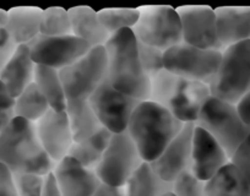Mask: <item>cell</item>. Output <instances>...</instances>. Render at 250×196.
<instances>
[{
	"label": "cell",
	"instance_id": "836d02e7",
	"mask_svg": "<svg viewBox=\"0 0 250 196\" xmlns=\"http://www.w3.org/2000/svg\"><path fill=\"white\" fill-rule=\"evenodd\" d=\"M15 117V97L0 81V131L5 129Z\"/></svg>",
	"mask_w": 250,
	"mask_h": 196
},
{
	"label": "cell",
	"instance_id": "cb8c5ba5",
	"mask_svg": "<svg viewBox=\"0 0 250 196\" xmlns=\"http://www.w3.org/2000/svg\"><path fill=\"white\" fill-rule=\"evenodd\" d=\"M172 190V183L161 179L150 163L144 162L124 186L125 196H162Z\"/></svg>",
	"mask_w": 250,
	"mask_h": 196
},
{
	"label": "cell",
	"instance_id": "30bf717a",
	"mask_svg": "<svg viewBox=\"0 0 250 196\" xmlns=\"http://www.w3.org/2000/svg\"><path fill=\"white\" fill-rule=\"evenodd\" d=\"M143 163L144 159L139 154L138 147L128 131H124L113 134L95 171L103 184L125 186Z\"/></svg>",
	"mask_w": 250,
	"mask_h": 196
},
{
	"label": "cell",
	"instance_id": "f1b7e54d",
	"mask_svg": "<svg viewBox=\"0 0 250 196\" xmlns=\"http://www.w3.org/2000/svg\"><path fill=\"white\" fill-rule=\"evenodd\" d=\"M40 35L48 37L73 35L68 10L60 6H50L43 10Z\"/></svg>",
	"mask_w": 250,
	"mask_h": 196
},
{
	"label": "cell",
	"instance_id": "484cf974",
	"mask_svg": "<svg viewBox=\"0 0 250 196\" xmlns=\"http://www.w3.org/2000/svg\"><path fill=\"white\" fill-rule=\"evenodd\" d=\"M112 135L113 134L110 131L102 126V129L91 137L86 138L81 142H74L68 156L73 157L74 159L80 162L83 166L87 167V168L96 169V167L102 159Z\"/></svg>",
	"mask_w": 250,
	"mask_h": 196
},
{
	"label": "cell",
	"instance_id": "f546056e",
	"mask_svg": "<svg viewBox=\"0 0 250 196\" xmlns=\"http://www.w3.org/2000/svg\"><path fill=\"white\" fill-rule=\"evenodd\" d=\"M139 57L144 71L151 81L165 70V51L138 42Z\"/></svg>",
	"mask_w": 250,
	"mask_h": 196
},
{
	"label": "cell",
	"instance_id": "9a60e30c",
	"mask_svg": "<svg viewBox=\"0 0 250 196\" xmlns=\"http://www.w3.org/2000/svg\"><path fill=\"white\" fill-rule=\"evenodd\" d=\"M35 125L41 145L55 163L68 156L74 137L66 112L49 109Z\"/></svg>",
	"mask_w": 250,
	"mask_h": 196
},
{
	"label": "cell",
	"instance_id": "d6a6232c",
	"mask_svg": "<svg viewBox=\"0 0 250 196\" xmlns=\"http://www.w3.org/2000/svg\"><path fill=\"white\" fill-rule=\"evenodd\" d=\"M229 162L243 174V176L250 184V131L247 137L238 146V149L230 157Z\"/></svg>",
	"mask_w": 250,
	"mask_h": 196
},
{
	"label": "cell",
	"instance_id": "e575fe53",
	"mask_svg": "<svg viewBox=\"0 0 250 196\" xmlns=\"http://www.w3.org/2000/svg\"><path fill=\"white\" fill-rule=\"evenodd\" d=\"M16 47L18 45L11 39V37L6 32L5 28H0V71L3 70L6 61L13 56Z\"/></svg>",
	"mask_w": 250,
	"mask_h": 196
},
{
	"label": "cell",
	"instance_id": "5b68a950",
	"mask_svg": "<svg viewBox=\"0 0 250 196\" xmlns=\"http://www.w3.org/2000/svg\"><path fill=\"white\" fill-rule=\"evenodd\" d=\"M249 90L250 39L226 48L217 75L210 85L212 97L232 104H237Z\"/></svg>",
	"mask_w": 250,
	"mask_h": 196
},
{
	"label": "cell",
	"instance_id": "4316f807",
	"mask_svg": "<svg viewBox=\"0 0 250 196\" xmlns=\"http://www.w3.org/2000/svg\"><path fill=\"white\" fill-rule=\"evenodd\" d=\"M49 109V104L35 82L15 98V116L31 123H37Z\"/></svg>",
	"mask_w": 250,
	"mask_h": 196
},
{
	"label": "cell",
	"instance_id": "52a82bcc",
	"mask_svg": "<svg viewBox=\"0 0 250 196\" xmlns=\"http://www.w3.org/2000/svg\"><path fill=\"white\" fill-rule=\"evenodd\" d=\"M140 16L133 27L138 42L168 51L183 43L180 19L169 5H146L139 8Z\"/></svg>",
	"mask_w": 250,
	"mask_h": 196
},
{
	"label": "cell",
	"instance_id": "d4e9b609",
	"mask_svg": "<svg viewBox=\"0 0 250 196\" xmlns=\"http://www.w3.org/2000/svg\"><path fill=\"white\" fill-rule=\"evenodd\" d=\"M33 82L37 85L42 95L44 96L50 109H54L57 112H65L68 99H66L64 86L60 78L59 70L48 68V66L36 65Z\"/></svg>",
	"mask_w": 250,
	"mask_h": 196
},
{
	"label": "cell",
	"instance_id": "60d3db41",
	"mask_svg": "<svg viewBox=\"0 0 250 196\" xmlns=\"http://www.w3.org/2000/svg\"><path fill=\"white\" fill-rule=\"evenodd\" d=\"M162 196H175V195H174V193H173V191L170 190V191H167V193H166V194H163Z\"/></svg>",
	"mask_w": 250,
	"mask_h": 196
},
{
	"label": "cell",
	"instance_id": "83f0119b",
	"mask_svg": "<svg viewBox=\"0 0 250 196\" xmlns=\"http://www.w3.org/2000/svg\"><path fill=\"white\" fill-rule=\"evenodd\" d=\"M98 19L110 36L123 30H133L140 16L139 8H107L97 11Z\"/></svg>",
	"mask_w": 250,
	"mask_h": 196
},
{
	"label": "cell",
	"instance_id": "8992f818",
	"mask_svg": "<svg viewBox=\"0 0 250 196\" xmlns=\"http://www.w3.org/2000/svg\"><path fill=\"white\" fill-rule=\"evenodd\" d=\"M195 125L210 134L222 146L229 159L250 131V126L240 118L235 104L212 96L201 108Z\"/></svg>",
	"mask_w": 250,
	"mask_h": 196
},
{
	"label": "cell",
	"instance_id": "e0dca14e",
	"mask_svg": "<svg viewBox=\"0 0 250 196\" xmlns=\"http://www.w3.org/2000/svg\"><path fill=\"white\" fill-rule=\"evenodd\" d=\"M53 174L62 196H93L102 184L95 169L83 166L70 156L55 164Z\"/></svg>",
	"mask_w": 250,
	"mask_h": 196
},
{
	"label": "cell",
	"instance_id": "ab89813d",
	"mask_svg": "<svg viewBox=\"0 0 250 196\" xmlns=\"http://www.w3.org/2000/svg\"><path fill=\"white\" fill-rule=\"evenodd\" d=\"M8 22V11L0 9V28H5Z\"/></svg>",
	"mask_w": 250,
	"mask_h": 196
},
{
	"label": "cell",
	"instance_id": "4dcf8cb0",
	"mask_svg": "<svg viewBox=\"0 0 250 196\" xmlns=\"http://www.w3.org/2000/svg\"><path fill=\"white\" fill-rule=\"evenodd\" d=\"M172 191L175 196H205V181L187 171L173 181Z\"/></svg>",
	"mask_w": 250,
	"mask_h": 196
},
{
	"label": "cell",
	"instance_id": "44dd1931",
	"mask_svg": "<svg viewBox=\"0 0 250 196\" xmlns=\"http://www.w3.org/2000/svg\"><path fill=\"white\" fill-rule=\"evenodd\" d=\"M43 9L36 6H19L8 11L5 31L16 45L28 44L40 35Z\"/></svg>",
	"mask_w": 250,
	"mask_h": 196
},
{
	"label": "cell",
	"instance_id": "2e32d148",
	"mask_svg": "<svg viewBox=\"0 0 250 196\" xmlns=\"http://www.w3.org/2000/svg\"><path fill=\"white\" fill-rule=\"evenodd\" d=\"M227 163H229V157L222 146L204 129L195 125L191 149V173L200 180L208 181Z\"/></svg>",
	"mask_w": 250,
	"mask_h": 196
},
{
	"label": "cell",
	"instance_id": "603a6c76",
	"mask_svg": "<svg viewBox=\"0 0 250 196\" xmlns=\"http://www.w3.org/2000/svg\"><path fill=\"white\" fill-rule=\"evenodd\" d=\"M65 112L70 123L74 142H81L102 129L88 101H68Z\"/></svg>",
	"mask_w": 250,
	"mask_h": 196
},
{
	"label": "cell",
	"instance_id": "7c38bea8",
	"mask_svg": "<svg viewBox=\"0 0 250 196\" xmlns=\"http://www.w3.org/2000/svg\"><path fill=\"white\" fill-rule=\"evenodd\" d=\"M27 45L36 65L48 66L55 70L71 65L91 49L87 43L74 35L58 37L38 35Z\"/></svg>",
	"mask_w": 250,
	"mask_h": 196
},
{
	"label": "cell",
	"instance_id": "ffe728a7",
	"mask_svg": "<svg viewBox=\"0 0 250 196\" xmlns=\"http://www.w3.org/2000/svg\"><path fill=\"white\" fill-rule=\"evenodd\" d=\"M71 32L75 37L87 43L91 48L104 47L110 35L100 22L97 11L86 5L74 6L68 10Z\"/></svg>",
	"mask_w": 250,
	"mask_h": 196
},
{
	"label": "cell",
	"instance_id": "d590c367",
	"mask_svg": "<svg viewBox=\"0 0 250 196\" xmlns=\"http://www.w3.org/2000/svg\"><path fill=\"white\" fill-rule=\"evenodd\" d=\"M0 196H18L13 173L0 163Z\"/></svg>",
	"mask_w": 250,
	"mask_h": 196
},
{
	"label": "cell",
	"instance_id": "277c9868",
	"mask_svg": "<svg viewBox=\"0 0 250 196\" xmlns=\"http://www.w3.org/2000/svg\"><path fill=\"white\" fill-rule=\"evenodd\" d=\"M211 97L210 86L174 75L165 69L151 81L150 101L165 107L182 123H196Z\"/></svg>",
	"mask_w": 250,
	"mask_h": 196
},
{
	"label": "cell",
	"instance_id": "1f68e13d",
	"mask_svg": "<svg viewBox=\"0 0 250 196\" xmlns=\"http://www.w3.org/2000/svg\"><path fill=\"white\" fill-rule=\"evenodd\" d=\"M18 196H41L42 195L44 176L32 173L13 174Z\"/></svg>",
	"mask_w": 250,
	"mask_h": 196
},
{
	"label": "cell",
	"instance_id": "9c48e42d",
	"mask_svg": "<svg viewBox=\"0 0 250 196\" xmlns=\"http://www.w3.org/2000/svg\"><path fill=\"white\" fill-rule=\"evenodd\" d=\"M222 60V52L180 43L165 52V69L180 78L210 86Z\"/></svg>",
	"mask_w": 250,
	"mask_h": 196
},
{
	"label": "cell",
	"instance_id": "3957f363",
	"mask_svg": "<svg viewBox=\"0 0 250 196\" xmlns=\"http://www.w3.org/2000/svg\"><path fill=\"white\" fill-rule=\"evenodd\" d=\"M183 126L184 123L165 107L152 101H144L134 111L126 131L144 162L151 163L161 156Z\"/></svg>",
	"mask_w": 250,
	"mask_h": 196
},
{
	"label": "cell",
	"instance_id": "8fae6325",
	"mask_svg": "<svg viewBox=\"0 0 250 196\" xmlns=\"http://www.w3.org/2000/svg\"><path fill=\"white\" fill-rule=\"evenodd\" d=\"M141 101L115 90L108 78L88 98L101 125L112 134L126 131L129 120Z\"/></svg>",
	"mask_w": 250,
	"mask_h": 196
},
{
	"label": "cell",
	"instance_id": "f35d334b",
	"mask_svg": "<svg viewBox=\"0 0 250 196\" xmlns=\"http://www.w3.org/2000/svg\"><path fill=\"white\" fill-rule=\"evenodd\" d=\"M93 196H125L124 186H110L102 183Z\"/></svg>",
	"mask_w": 250,
	"mask_h": 196
},
{
	"label": "cell",
	"instance_id": "5bb4252c",
	"mask_svg": "<svg viewBox=\"0 0 250 196\" xmlns=\"http://www.w3.org/2000/svg\"><path fill=\"white\" fill-rule=\"evenodd\" d=\"M194 128V123L184 124L161 156L150 163L155 173L165 181L173 183L180 174L190 171Z\"/></svg>",
	"mask_w": 250,
	"mask_h": 196
},
{
	"label": "cell",
	"instance_id": "74e56055",
	"mask_svg": "<svg viewBox=\"0 0 250 196\" xmlns=\"http://www.w3.org/2000/svg\"><path fill=\"white\" fill-rule=\"evenodd\" d=\"M235 107H237V111L243 121L248 126H250V90L240 98Z\"/></svg>",
	"mask_w": 250,
	"mask_h": 196
},
{
	"label": "cell",
	"instance_id": "7402d4cb",
	"mask_svg": "<svg viewBox=\"0 0 250 196\" xmlns=\"http://www.w3.org/2000/svg\"><path fill=\"white\" fill-rule=\"evenodd\" d=\"M205 196H250V184L229 162L205 181Z\"/></svg>",
	"mask_w": 250,
	"mask_h": 196
},
{
	"label": "cell",
	"instance_id": "4fadbf2b",
	"mask_svg": "<svg viewBox=\"0 0 250 196\" xmlns=\"http://www.w3.org/2000/svg\"><path fill=\"white\" fill-rule=\"evenodd\" d=\"M182 25L183 42L200 49L223 52L216 27L215 10L208 5H185L175 9Z\"/></svg>",
	"mask_w": 250,
	"mask_h": 196
},
{
	"label": "cell",
	"instance_id": "d6986e66",
	"mask_svg": "<svg viewBox=\"0 0 250 196\" xmlns=\"http://www.w3.org/2000/svg\"><path fill=\"white\" fill-rule=\"evenodd\" d=\"M35 70L36 63L31 58L30 48L27 44H20L0 71V81L16 98L33 82Z\"/></svg>",
	"mask_w": 250,
	"mask_h": 196
},
{
	"label": "cell",
	"instance_id": "ba28073f",
	"mask_svg": "<svg viewBox=\"0 0 250 196\" xmlns=\"http://www.w3.org/2000/svg\"><path fill=\"white\" fill-rule=\"evenodd\" d=\"M108 71L104 47H93L71 65L59 70L68 101H88L105 80Z\"/></svg>",
	"mask_w": 250,
	"mask_h": 196
},
{
	"label": "cell",
	"instance_id": "ac0fdd59",
	"mask_svg": "<svg viewBox=\"0 0 250 196\" xmlns=\"http://www.w3.org/2000/svg\"><path fill=\"white\" fill-rule=\"evenodd\" d=\"M218 39L223 48L250 39V6L215 9Z\"/></svg>",
	"mask_w": 250,
	"mask_h": 196
},
{
	"label": "cell",
	"instance_id": "6da1fadb",
	"mask_svg": "<svg viewBox=\"0 0 250 196\" xmlns=\"http://www.w3.org/2000/svg\"><path fill=\"white\" fill-rule=\"evenodd\" d=\"M104 48L110 85L139 101H150L151 80L141 65L138 39L133 31L123 30L112 35Z\"/></svg>",
	"mask_w": 250,
	"mask_h": 196
},
{
	"label": "cell",
	"instance_id": "7a4b0ae2",
	"mask_svg": "<svg viewBox=\"0 0 250 196\" xmlns=\"http://www.w3.org/2000/svg\"><path fill=\"white\" fill-rule=\"evenodd\" d=\"M0 163L13 174L40 176H47L57 164L41 145L35 123L19 117L0 131Z\"/></svg>",
	"mask_w": 250,
	"mask_h": 196
},
{
	"label": "cell",
	"instance_id": "8d00e7d4",
	"mask_svg": "<svg viewBox=\"0 0 250 196\" xmlns=\"http://www.w3.org/2000/svg\"><path fill=\"white\" fill-rule=\"evenodd\" d=\"M41 196H62L60 191L59 185H58L55 176L53 172L44 176V181H43L42 195Z\"/></svg>",
	"mask_w": 250,
	"mask_h": 196
}]
</instances>
